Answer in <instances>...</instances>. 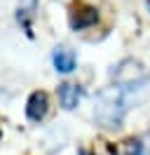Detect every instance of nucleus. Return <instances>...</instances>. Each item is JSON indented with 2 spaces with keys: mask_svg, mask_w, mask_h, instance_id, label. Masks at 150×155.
Instances as JSON below:
<instances>
[{
  "mask_svg": "<svg viewBox=\"0 0 150 155\" xmlns=\"http://www.w3.org/2000/svg\"><path fill=\"white\" fill-rule=\"evenodd\" d=\"M47 108H49V99H47L45 92H33L26 101V115L33 120V122H40L42 117L47 115Z\"/></svg>",
  "mask_w": 150,
  "mask_h": 155,
  "instance_id": "nucleus-3",
  "label": "nucleus"
},
{
  "mask_svg": "<svg viewBox=\"0 0 150 155\" xmlns=\"http://www.w3.org/2000/svg\"><path fill=\"white\" fill-rule=\"evenodd\" d=\"M38 7V0H19V19L26 21Z\"/></svg>",
  "mask_w": 150,
  "mask_h": 155,
  "instance_id": "nucleus-8",
  "label": "nucleus"
},
{
  "mask_svg": "<svg viewBox=\"0 0 150 155\" xmlns=\"http://www.w3.org/2000/svg\"><path fill=\"white\" fill-rule=\"evenodd\" d=\"M96 19H99V14H96L94 7H89V5H77L73 10V14H70V26H73L75 31H82V28H87V26L96 24Z\"/></svg>",
  "mask_w": 150,
  "mask_h": 155,
  "instance_id": "nucleus-4",
  "label": "nucleus"
},
{
  "mask_svg": "<svg viewBox=\"0 0 150 155\" xmlns=\"http://www.w3.org/2000/svg\"><path fill=\"white\" fill-rule=\"evenodd\" d=\"M80 99H82V89H80V85L64 82V85L59 87V101H61V106H64L66 110H73V108L80 104Z\"/></svg>",
  "mask_w": 150,
  "mask_h": 155,
  "instance_id": "nucleus-5",
  "label": "nucleus"
},
{
  "mask_svg": "<svg viewBox=\"0 0 150 155\" xmlns=\"http://www.w3.org/2000/svg\"><path fill=\"white\" fill-rule=\"evenodd\" d=\"M80 155H92V153H87V150H80Z\"/></svg>",
  "mask_w": 150,
  "mask_h": 155,
  "instance_id": "nucleus-9",
  "label": "nucleus"
},
{
  "mask_svg": "<svg viewBox=\"0 0 150 155\" xmlns=\"http://www.w3.org/2000/svg\"><path fill=\"white\" fill-rule=\"evenodd\" d=\"M112 80H115V85L122 89H129V87H136L141 82H145V78H148V71L143 68L141 61L136 59H122L117 66L112 68Z\"/></svg>",
  "mask_w": 150,
  "mask_h": 155,
  "instance_id": "nucleus-2",
  "label": "nucleus"
},
{
  "mask_svg": "<svg viewBox=\"0 0 150 155\" xmlns=\"http://www.w3.org/2000/svg\"><path fill=\"white\" fill-rule=\"evenodd\" d=\"M52 61H54V68L59 73H70L75 68V54L68 47H56L52 54Z\"/></svg>",
  "mask_w": 150,
  "mask_h": 155,
  "instance_id": "nucleus-6",
  "label": "nucleus"
},
{
  "mask_svg": "<svg viewBox=\"0 0 150 155\" xmlns=\"http://www.w3.org/2000/svg\"><path fill=\"white\" fill-rule=\"evenodd\" d=\"M112 153L115 155H141L143 153V143L139 139H127L120 146H112Z\"/></svg>",
  "mask_w": 150,
  "mask_h": 155,
  "instance_id": "nucleus-7",
  "label": "nucleus"
},
{
  "mask_svg": "<svg viewBox=\"0 0 150 155\" xmlns=\"http://www.w3.org/2000/svg\"><path fill=\"white\" fill-rule=\"evenodd\" d=\"M124 94L122 87H106L99 92L96 97V106H94V117L96 122L106 129H117L124 117Z\"/></svg>",
  "mask_w": 150,
  "mask_h": 155,
  "instance_id": "nucleus-1",
  "label": "nucleus"
}]
</instances>
